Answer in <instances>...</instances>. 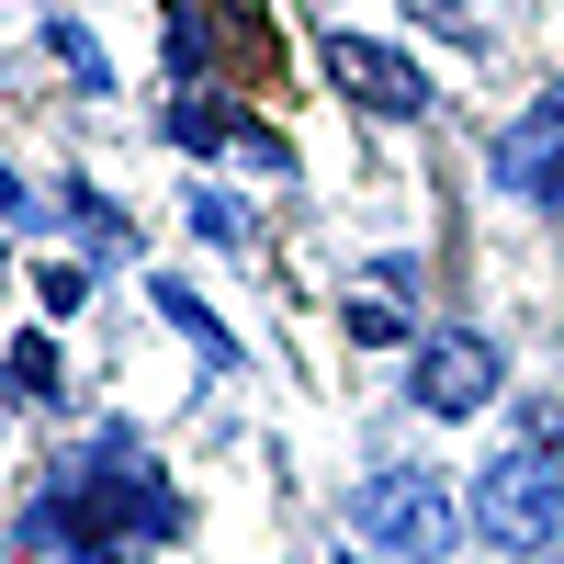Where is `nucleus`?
<instances>
[{"label": "nucleus", "instance_id": "obj_4", "mask_svg": "<svg viewBox=\"0 0 564 564\" xmlns=\"http://www.w3.org/2000/svg\"><path fill=\"white\" fill-rule=\"evenodd\" d=\"M553 497H564V463H520V452H508L497 475H486V497H475V520L497 542H542L553 531Z\"/></svg>", "mask_w": 564, "mask_h": 564}, {"label": "nucleus", "instance_id": "obj_5", "mask_svg": "<svg viewBox=\"0 0 564 564\" xmlns=\"http://www.w3.org/2000/svg\"><path fill=\"white\" fill-rule=\"evenodd\" d=\"M486 395H497V350H486V339H463V327H452V339H430V350H417V406L475 417Z\"/></svg>", "mask_w": 564, "mask_h": 564}, {"label": "nucleus", "instance_id": "obj_6", "mask_svg": "<svg viewBox=\"0 0 564 564\" xmlns=\"http://www.w3.org/2000/svg\"><path fill=\"white\" fill-rule=\"evenodd\" d=\"M508 181H520L531 204H564V102H542L520 135H508Z\"/></svg>", "mask_w": 564, "mask_h": 564}, {"label": "nucleus", "instance_id": "obj_2", "mask_svg": "<svg viewBox=\"0 0 564 564\" xmlns=\"http://www.w3.org/2000/svg\"><path fill=\"white\" fill-rule=\"evenodd\" d=\"M350 520H361L372 542L417 553V564H441V553H452V497H441L430 475H372V486L350 497Z\"/></svg>", "mask_w": 564, "mask_h": 564}, {"label": "nucleus", "instance_id": "obj_7", "mask_svg": "<svg viewBox=\"0 0 564 564\" xmlns=\"http://www.w3.org/2000/svg\"><path fill=\"white\" fill-rule=\"evenodd\" d=\"M12 384H23V395H57V350L23 339V350H12Z\"/></svg>", "mask_w": 564, "mask_h": 564}, {"label": "nucleus", "instance_id": "obj_1", "mask_svg": "<svg viewBox=\"0 0 564 564\" xmlns=\"http://www.w3.org/2000/svg\"><path fill=\"white\" fill-rule=\"evenodd\" d=\"M181 45H193V57H215L226 90H249L260 113H282L294 68H282V23H271V0H181Z\"/></svg>", "mask_w": 564, "mask_h": 564}, {"label": "nucleus", "instance_id": "obj_3", "mask_svg": "<svg viewBox=\"0 0 564 564\" xmlns=\"http://www.w3.org/2000/svg\"><path fill=\"white\" fill-rule=\"evenodd\" d=\"M327 79H339L350 90V102H372V113H430V79H417L406 57H395V45H361V34H327Z\"/></svg>", "mask_w": 564, "mask_h": 564}]
</instances>
